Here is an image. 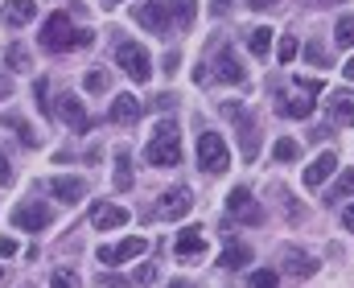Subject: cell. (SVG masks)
<instances>
[{"instance_id":"1","label":"cell","mask_w":354,"mask_h":288,"mask_svg":"<svg viewBox=\"0 0 354 288\" xmlns=\"http://www.w3.org/2000/svg\"><path fill=\"white\" fill-rule=\"evenodd\" d=\"M91 29H71V17L66 12H54L46 25H41V46L50 50V54H71V50H83L91 46Z\"/></svg>"},{"instance_id":"2","label":"cell","mask_w":354,"mask_h":288,"mask_svg":"<svg viewBox=\"0 0 354 288\" xmlns=\"http://www.w3.org/2000/svg\"><path fill=\"white\" fill-rule=\"evenodd\" d=\"M145 157H149V165H177V161H181V136H177V128L169 119L157 124V132H153Z\"/></svg>"},{"instance_id":"3","label":"cell","mask_w":354,"mask_h":288,"mask_svg":"<svg viewBox=\"0 0 354 288\" xmlns=\"http://www.w3.org/2000/svg\"><path fill=\"white\" fill-rule=\"evenodd\" d=\"M115 62L124 66V75H128L132 83H149V79H153V62H149L145 46H136V41H120V46H115Z\"/></svg>"},{"instance_id":"4","label":"cell","mask_w":354,"mask_h":288,"mask_svg":"<svg viewBox=\"0 0 354 288\" xmlns=\"http://www.w3.org/2000/svg\"><path fill=\"white\" fill-rule=\"evenodd\" d=\"M198 165L206 173H223L231 165V148H227V140L218 132H202L198 136Z\"/></svg>"},{"instance_id":"5","label":"cell","mask_w":354,"mask_h":288,"mask_svg":"<svg viewBox=\"0 0 354 288\" xmlns=\"http://www.w3.org/2000/svg\"><path fill=\"white\" fill-rule=\"evenodd\" d=\"M322 95V83L317 79H305V83H297L288 95L280 99V111L288 115V119H305L309 111H313V99Z\"/></svg>"},{"instance_id":"6","label":"cell","mask_w":354,"mask_h":288,"mask_svg":"<svg viewBox=\"0 0 354 288\" xmlns=\"http://www.w3.org/2000/svg\"><path fill=\"white\" fill-rule=\"evenodd\" d=\"M145 251H149V239L145 235H132V239H124L115 247H99V264L103 268H120V264H128V260H136Z\"/></svg>"},{"instance_id":"7","label":"cell","mask_w":354,"mask_h":288,"mask_svg":"<svg viewBox=\"0 0 354 288\" xmlns=\"http://www.w3.org/2000/svg\"><path fill=\"white\" fill-rule=\"evenodd\" d=\"M227 214H231L235 222H248V227H260V222H264L260 202H256L248 190H231L227 193Z\"/></svg>"},{"instance_id":"8","label":"cell","mask_w":354,"mask_h":288,"mask_svg":"<svg viewBox=\"0 0 354 288\" xmlns=\"http://www.w3.org/2000/svg\"><path fill=\"white\" fill-rule=\"evenodd\" d=\"M54 222V210L50 206H41V202H21L17 210H12V227H21V231H46Z\"/></svg>"},{"instance_id":"9","label":"cell","mask_w":354,"mask_h":288,"mask_svg":"<svg viewBox=\"0 0 354 288\" xmlns=\"http://www.w3.org/2000/svg\"><path fill=\"white\" fill-rule=\"evenodd\" d=\"M132 17H136V25H145L149 33H165V29H169V4H165V0L136 4V8H132Z\"/></svg>"},{"instance_id":"10","label":"cell","mask_w":354,"mask_h":288,"mask_svg":"<svg viewBox=\"0 0 354 288\" xmlns=\"http://www.w3.org/2000/svg\"><path fill=\"white\" fill-rule=\"evenodd\" d=\"M189 210H194V193L185 190V186H174L169 193H161V206H157V214H161V218L177 222V218H185Z\"/></svg>"},{"instance_id":"11","label":"cell","mask_w":354,"mask_h":288,"mask_svg":"<svg viewBox=\"0 0 354 288\" xmlns=\"http://www.w3.org/2000/svg\"><path fill=\"white\" fill-rule=\"evenodd\" d=\"M223 115L243 124V157H256V153H260V140H256V124L248 119V111H243L239 103H223Z\"/></svg>"},{"instance_id":"12","label":"cell","mask_w":354,"mask_h":288,"mask_svg":"<svg viewBox=\"0 0 354 288\" xmlns=\"http://www.w3.org/2000/svg\"><path fill=\"white\" fill-rule=\"evenodd\" d=\"M124 222H128V210H124V206L99 202V206L91 210V227H95V231H115V227H124Z\"/></svg>"},{"instance_id":"13","label":"cell","mask_w":354,"mask_h":288,"mask_svg":"<svg viewBox=\"0 0 354 288\" xmlns=\"http://www.w3.org/2000/svg\"><path fill=\"white\" fill-rule=\"evenodd\" d=\"M33 17H37V4H33V0H4V4H0V21L12 25V29L29 25Z\"/></svg>"},{"instance_id":"14","label":"cell","mask_w":354,"mask_h":288,"mask_svg":"<svg viewBox=\"0 0 354 288\" xmlns=\"http://www.w3.org/2000/svg\"><path fill=\"white\" fill-rule=\"evenodd\" d=\"M58 115H62L75 132H87L91 128V119H87V111H83V103H79V95H71V91L58 95Z\"/></svg>"},{"instance_id":"15","label":"cell","mask_w":354,"mask_h":288,"mask_svg":"<svg viewBox=\"0 0 354 288\" xmlns=\"http://www.w3.org/2000/svg\"><path fill=\"white\" fill-rule=\"evenodd\" d=\"M174 256L177 260H198V256H206V235L202 231H181L174 243Z\"/></svg>"},{"instance_id":"16","label":"cell","mask_w":354,"mask_h":288,"mask_svg":"<svg viewBox=\"0 0 354 288\" xmlns=\"http://www.w3.org/2000/svg\"><path fill=\"white\" fill-rule=\"evenodd\" d=\"M46 190L54 193L58 202H79V198L87 193V182H83V177H50Z\"/></svg>"},{"instance_id":"17","label":"cell","mask_w":354,"mask_h":288,"mask_svg":"<svg viewBox=\"0 0 354 288\" xmlns=\"http://www.w3.org/2000/svg\"><path fill=\"white\" fill-rule=\"evenodd\" d=\"M107 119H111V124H136V119H140L136 95H115V103L107 107Z\"/></svg>"},{"instance_id":"18","label":"cell","mask_w":354,"mask_h":288,"mask_svg":"<svg viewBox=\"0 0 354 288\" xmlns=\"http://www.w3.org/2000/svg\"><path fill=\"white\" fill-rule=\"evenodd\" d=\"M284 272L297 276V280H309V276L317 272V260L305 256V251H284Z\"/></svg>"},{"instance_id":"19","label":"cell","mask_w":354,"mask_h":288,"mask_svg":"<svg viewBox=\"0 0 354 288\" xmlns=\"http://www.w3.org/2000/svg\"><path fill=\"white\" fill-rule=\"evenodd\" d=\"M326 107H330L334 124H354V91H334Z\"/></svg>"},{"instance_id":"20","label":"cell","mask_w":354,"mask_h":288,"mask_svg":"<svg viewBox=\"0 0 354 288\" xmlns=\"http://www.w3.org/2000/svg\"><path fill=\"white\" fill-rule=\"evenodd\" d=\"M214 70H218V79H223V83H243V62L235 58V50H218Z\"/></svg>"},{"instance_id":"21","label":"cell","mask_w":354,"mask_h":288,"mask_svg":"<svg viewBox=\"0 0 354 288\" xmlns=\"http://www.w3.org/2000/svg\"><path fill=\"white\" fill-rule=\"evenodd\" d=\"M334 169H338V157H334V153H322V157H317V161L305 169V186H322V182H326Z\"/></svg>"},{"instance_id":"22","label":"cell","mask_w":354,"mask_h":288,"mask_svg":"<svg viewBox=\"0 0 354 288\" xmlns=\"http://www.w3.org/2000/svg\"><path fill=\"white\" fill-rule=\"evenodd\" d=\"M115 190H132V153L115 148Z\"/></svg>"},{"instance_id":"23","label":"cell","mask_w":354,"mask_h":288,"mask_svg":"<svg viewBox=\"0 0 354 288\" xmlns=\"http://www.w3.org/2000/svg\"><path fill=\"white\" fill-rule=\"evenodd\" d=\"M252 260V247H243V243H231L223 256H218V268H243Z\"/></svg>"},{"instance_id":"24","label":"cell","mask_w":354,"mask_h":288,"mask_svg":"<svg viewBox=\"0 0 354 288\" xmlns=\"http://www.w3.org/2000/svg\"><path fill=\"white\" fill-rule=\"evenodd\" d=\"M165 4H169V21H177V25H194V12H198L194 0H165Z\"/></svg>"},{"instance_id":"25","label":"cell","mask_w":354,"mask_h":288,"mask_svg":"<svg viewBox=\"0 0 354 288\" xmlns=\"http://www.w3.org/2000/svg\"><path fill=\"white\" fill-rule=\"evenodd\" d=\"M0 124H4V128H12V132H17V136L25 140V144H37V136H33V128H29V124H25V119H21L17 111H4V115H0Z\"/></svg>"},{"instance_id":"26","label":"cell","mask_w":354,"mask_h":288,"mask_svg":"<svg viewBox=\"0 0 354 288\" xmlns=\"http://www.w3.org/2000/svg\"><path fill=\"white\" fill-rule=\"evenodd\" d=\"M272 29H252V37H248V50L256 54V58H268V50H272Z\"/></svg>"},{"instance_id":"27","label":"cell","mask_w":354,"mask_h":288,"mask_svg":"<svg viewBox=\"0 0 354 288\" xmlns=\"http://www.w3.org/2000/svg\"><path fill=\"white\" fill-rule=\"evenodd\" d=\"M346 198H354V169H342V177L330 190V202H346Z\"/></svg>"},{"instance_id":"28","label":"cell","mask_w":354,"mask_h":288,"mask_svg":"<svg viewBox=\"0 0 354 288\" xmlns=\"http://www.w3.org/2000/svg\"><path fill=\"white\" fill-rule=\"evenodd\" d=\"M4 62H8L12 70H29V50H25L21 41H12V46L4 50Z\"/></svg>"},{"instance_id":"29","label":"cell","mask_w":354,"mask_h":288,"mask_svg":"<svg viewBox=\"0 0 354 288\" xmlns=\"http://www.w3.org/2000/svg\"><path fill=\"white\" fill-rule=\"evenodd\" d=\"M272 153H276V161H297V153H301V148H297V140H292V136H280Z\"/></svg>"},{"instance_id":"30","label":"cell","mask_w":354,"mask_h":288,"mask_svg":"<svg viewBox=\"0 0 354 288\" xmlns=\"http://www.w3.org/2000/svg\"><path fill=\"white\" fill-rule=\"evenodd\" d=\"M334 41H338V46H354V17H342V21H338Z\"/></svg>"},{"instance_id":"31","label":"cell","mask_w":354,"mask_h":288,"mask_svg":"<svg viewBox=\"0 0 354 288\" xmlns=\"http://www.w3.org/2000/svg\"><path fill=\"white\" fill-rule=\"evenodd\" d=\"M50 288H83V285H79V276H75L71 268H58V272L50 276Z\"/></svg>"},{"instance_id":"32","label":"cell","mask_w":354,"mask_h":288,"mask_svg":"<svg viewBox=\"0 0 354 288\" xmlns=\"http://www.w3.org/2000/svg\"><path fill=\"white\" fill-rule=\"evenodd\" d=\"M87 91L91 95H103L107 91V70H87Z\"/></svg>"},{"instance_id":"33","label":"cell","mask_w":354,"mask_h":288,"mask_svg":"<svg viewBox=\"0 0 354 288\" xmlns=\"http://www.w3.org/2000/svg\"><path fill=\"white\" fill-rule=\"evenodd\" d=\"M276 58L288 66V62L297 58V37H280V46H276Z\"/></svg>"},{"instance_id":"34","label":"cell","mask_w":354,"mask_h":288,"mask_svg":"<svg viewBox=\"0 0 354 288\" xmlns=\"http://www.w3.org/2000/svg\"><path fill=\"white\" fill-rule=\"evenodd\" d=\"M132 280H136V285H157V264H140V268H132Z\"/></svg>"},{"instance_id":"35","label":"cell","mask_w":354,"mask_h":288,"mask_svg":"<svg viewBox=\"0 0 354 288\" xmlns=\"http://www.w3.org/2000/svg\"><path fill=\"white\" fill-rule=\"evenodd\" d=\"M305 54H309V62H313V66H326V62H330V54H326V46H322V41H309V46H305Z\"/></svg>"},{"instance_id":"36","label":"cell","mask_w":354,"mask_h":288,"mask_svg":"<svg viewBox=\"0 0 354 288\" xmlns=\"http://www.w3.org/2000/svg\"><path fill=\"white\" fill-rule=\"evenodd\" d=\"M248 288H280V276H276V272H256Z\"/></svg>"},{"instance_id":"37","label":"cell","mask_w":354,"mask_h":288,"mask_svg":"<svg viewBox=\"0 0 354 288\" xmlns=\"http://www.w3.org/2000/svg\"><path fill=\"white\" fill-rule=\"evenodd\" d=\"M0 256H17V239H8V235H0Z\"/></svg>"},{"instance_id":"38","label":"cell","mask_w":354,"mask_h":288,"mask_svg":"<svg viewBox=\"0 0 354 288\" xmlns=\"http://www.w3.org/2000/svg\"><path fill=\"white\" fill-rule=\"evenodd\" d=\"M227 8H231V0H210V12H214V17H223Z\"/></svg>"},{"instance_id":"39","label":"cell","mask_w":354,"mask_h":288,"mask_svg":"<svg viewBox=\"0 0 354 288\" xmlns=\"http://www.w3.org/2000/svg\"><path fill=\"white\" fill-rule=\"evenodd\" d=\"M8 182H12V169H8V161L0 157V186H8Z\"/></svg>"},{"instance_id":"40","label":"cell","mask_w":354,"mask_h":288,"mask_svg":"<svg viewBox=\"0 0 354 288\" xmlns=\"http://www.w3.org/2000/svg\"><path fill=\"white\" fill-rule=\"evenodd\" d=\"M248 4H252V8H260V12H268V8H276L280 0H248Z\"/></svg>"},{"instance_id":"41","label":"cell","mask_w":354,"mask_h":288,"mask_svg":"<svg viewBox=\"0 0 354 288\" xmlns=\"http://www.w3.org/2000/svg\"><path fill=\"white\" fill-rule=\"evenodd\" d=\"M342 227H346V231H354V206H346V214H342Z\"/></svg>"},{"instance_id":"42","label":"cell","mask_w":354,"mask_h":288,"mask_svg":"<svg viewBox=\"0 0 354 288\" xmlns=\"http://www.w3.org/2000/svg\"><path fill=\"white\" fill-rule=\"evenodd\" d=\"M169 288H198V285H189V280H174Z\"/></svg>"},{"instance_id":"43","label":"cell","mask_w":354,"mask_h":288,"mask_svg":"<svg viewBox=\"0 0 354 288\" xmlns=\"http://www.w3.org/2000/svg\"><path fill=\"white\" fill-rule=\"evenodd\" d=\"M342 75H346V79H354V58L346 62V70H342Z\"/></svg>"},{"instance_id":"44","label":"cell","mask_w":354,"mask_h":288,"mask_svg":"<svg viewBox=\"0 0 354 288\" xmlns=\"http://www.w3.org/2000/svg\"><path fill=\"white\" fill-rule=\"evenodd\" d=\"M309 4H338V0H309Z\"/></svg>"},{"instance_id":"45","label":"cell","mask_w":354,"mask_h":288,"mask_svg":"<svg viewBox=\"0 0 354 288\" xmlns=\"http://www.w3.org/2000/svg\"><path fill=\"white\" fill-rule=\"evenodd\" d=\"M0 95H4V99H8V83H0Z\"/></svg>"},{"instance_id":"46","label":"cell","mask_w":354,"mask_h":288,"mask_svg":"<svg viewBox=\"0 0 354 288\" xmlns=\"http://www.w3.org/2000/svg\"><path fill=\"white\" fill-rule=\"evenodd\" d=\"M111 4H120V0H103V8H111Z\"/></svg>"},{"instance_id":"47","label":"cell","mask_w":354,"mask_h":288,"mask_svg":"<svg viewBox=\"0 0 354 288\" xmlns=\"http://www.w3.org/2000/svg\"><path fill=\"white\" fill-rule=\"evenodd\" d=\"M0 280H4V268H0Z\"/></svg>"}]
</instances>
